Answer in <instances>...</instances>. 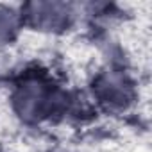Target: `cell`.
I'll return each instance as SVG.
<instances>
[{
	"instance_id": "1",
	"label": "cell",
	"mask_w": 152,
	"mask_h": 152,
	"mask_svg": "<svg viewBox=\"0 0 152 152\" xmlns=\"http://www.w3.org/2000/svg\"><path fill=\"white\" fill-rule=\"evenodd\" d=\"M39 99H41V91L39 88L36 86H27L22 93H20V99H18V107L23 115L31 116L38 111V106H39Z\"/></svg>"
},
{
	"instance_id": "2",
	"label": "cell",
	"mask_w": 152,
	"mask_h": 152,
	"mask_svg": "<svg viewBox=\"0 0 152 152\" xmlns=\"http://www.w3.org/2000/svg\"><path fill=\"white\" fill-rule=\"evenodd\" d=\"M15 29V15L11 11L0 9V39L7 38Z\"/></svg>"
}]
</instances>
